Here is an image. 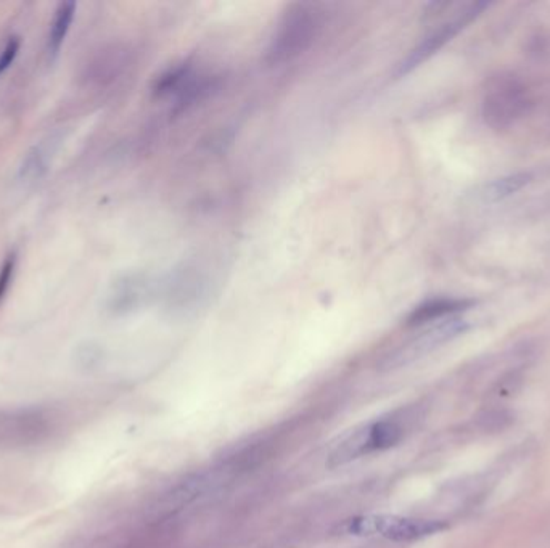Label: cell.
Instances as JSON below:
<instances>
[{"instance_id": "7a4b0ae2", "label": "cell", "mask_w": 550, "mask_h": 548, "mask_svg": "<svg viewBox=\"0 0 550 548\" xmlns=\"http://www.w3.org/2000/svg\"><path fill=\"white\" fill-rule=\"evenodd\" d=\"M447 528L444 521L417 520L394 514H367L344 521L338 528L341 534L380 535L392 542H413L436 534Z\"/></svg>"}, {"instance_id": "7c38bea8", "label": "cell", "mask_w": 550, "mask_h": 548, "mask_svg": "<svg viewBox=\"0 0 550 548\" xmlns=\"http://www.w3.org/2000/svg\"><path fill=\"white\" fill-rule=\"evenodd\" d=\"M533 176L530 172H516L505 178H495L483 188L482 198L488 203H499L503 199L509 198L522 188L528 186Z\"/></svg>"}, {"instance_id": "9c48e42d", "label": "cell", "mask_w": 550, "mask_h": 548, "mask_svg": "<svg viewBox=\"0 0 550 548\" xmlns=\"http://www.w3.org/2000/svg\"><path fill=\"white\" fill-rule=\"evenodd\" d=\"M147 295H148V281L145 280L144 277L140 275L124 277L111 295V308L119 312L131 310L144 301Z\"/></svg>"}, {"instance_id": "8fae6325", "label": "cell", "mask_w": 550, "mask_h": 548, "mask_svg": "<svg viewBox=\"0 0 550 548\" xmlns=\"http://www.w3.org/2000/svg\"><path fill=\"white\" fill-rule=\"evenodd\" d=\"M369 447L372 452H382L396 446L404 438V428L398 420L382 419L369 423Z\"/></svg>"}, {"instance_id": "5bb4252c", "label": "cell", "mask_w": 550, "mask_h": 548, "mask_svg": "<svg viewBox=\"0 0 550 548\" xmlns=\"http://www.w3.org/2000/svg\"><path fill=\"white\" fill-rule=\"evenodd\" d=\"M21 39L18 36H10L5 46L0 52V76L5 75L8 69L12 68L16 56L20 54Z\"/></svg>"}, {"instance_id": "5b68a950", "label": "cell", "mask_w": 550, "mask_h": 548, "mask_svg": "<svg viewBox=\"0 0 550 548\" xmlns=\"http://www.w3.org/2000/svg\"><path fill=\"white\" fill-rule=\"evenodd\" d=\"M209 87L211 79L208 76L199 73L193 65L182 63L159 76L153 92L159 98L172 100L178 108H186L187 105L205 96Z\"/></svg>"}, {"instance_id": "8992f818", "label": "cell", "mask_w": 550, "mask_h": 548, "mask_svg": "<svg viewBox=\"0 0 550 548\" xmlns=\"http://www.w3.org/2000/svg\"><path fill=\"white\" fill-rule=\"evenodd\" d=\"M434 323L436 325L425 330L423 333H420L411 343L402 346L392 356L388 357V360L383 363V367H386V369H396V367H401V365L412 362L415 359H419L420 356L427 354L428 350L438 348L441 344H444L449 340L455 338V336L467 331L468 329L467 322L463 319H457V317H451L449 320H440V322Z\"/></svg>"}, {"instance_id": "9a60e30c", "label": "cell", "mask_w": 550, "mask_h": 548, "mask_svg": "<svg viewBox=\"0 0 550 548\" xmlns=\"http://www.w3.org/2000/svg\"><path fill=\"white\" fill-rule=\"evenodd\" d=\"M16 270V253H8L0 266V302L7 296Z\"/></svg>"}, {"instance_id": "52a82bcc", "label": "cell", "mask_w": 550, "mask_h": 548, "mask_svg": "<svg viewBox=\"0 0 550 548\" xmlns=\"http://www.w3.org/2000/svg\"><path fill=\"white\" fill-rule=\"evenodd\" d=\"M476 301L467 298H433L422 302L413 309L407 317L406 323L409 327H423L428 323L446 320L447 317H455L463 310L474 308Z\"/></svg>"}, {"instance_id": "3957f363", "label": "cell", "mask_w": 550, "mask_h": 548, "mask_svg": "<svg viewBox=\"0 0 550 548\" xmlns=\"http://www.w3.org/2000/svg\"><path fill=\"white\" fill-rule=\"evenodd\" d=\"M319 15L306 4H295L283 15L274 39L268 50V60L272 65L291 62L301 56L316 37Z\"/></svg>"}, {"instance_id": "6da1fadb", "label": "cell", "mask_w": 550, "mask_h": 548, "mask_svg": "<svg viewBox=\"0 0 550 548\" xmlns=\"http://www.w3.org/2000/svg\"><path fill=\"white\" fill-rule=\"evenodd\" d=\"M533 96L528 86L510 73L493 76L483 94L482 115L493 129H509L528 115Z\"/></svg>"}, {"instance_id": "4fadbf2b", "label": "cell", "mask_w": 550, "mask_h": 548, "mask_svg": "<svg viewBox=\"0 0 550 548\" xmlns=\"http://www.w3.org/2000/svg\"><path fill=\"white\" fill-rule=\"evenodd\" d=\"M47 171V153L41 147L28 151L20 166V178L23 180H37Z\"/></svg>"}, {"instance_id": "ba28073f", "label": "cell", "mask_w": 550, "mask_h": 548, "mask_svg": "<svg viewBox=\"0 0 550 548\" xmlns=\"http://www.w3.org/2000/svg\"><path fill=\"white\" fill-rule=\"evenodd\" d=\"M369 453H371L369 428H367V425L359 426L356 430H352L346 436H343L337 446L331 449L327 465H329V468L348 465L354 460L361 459V457L369 455Z\"/></svg>"}, {"instance_id": "277c9868", "label": "cell", "mask_w": 550, "mask_h": 548, "mask_svg": "<svg viewBox=\"0 0 550 548\" xmlns=\"http://www.w3.org/2000/svg\"><path fill=\"white\" fill-rule=\"evenodd\" d=\"M488 7V2L468 4L457 16L451 18L446 23H443L440 28L434 29L432 35H428L423 41L420 42L417 47L413 48L406 60L401 63L399 76L407 75L412 69L420 66L422 63L427 62L430 56H433L436 52H440L441 48L444 47L447 42L453 41L455 36L461 33L462 29L467 28L468 25L472 21L476 20Z\"/></svg>"}, {"instance_id": "30bf717a", "label": "cell", "mask_w": 550, "mask_h": 548, "mask_svg": "<svg viewBox=\"0 0 550 548\" xmlns=\"http://www.w3.org/2000/svg\"><path fill=\"white\" fill-rule=\"evenodd\" d=\"M75 15H76V4L75 2H62L56 7L47 36V54L52 60L60 54L63 44L66 41V36H68L73 20H75Z\"/></svg>"}]
</instances>
